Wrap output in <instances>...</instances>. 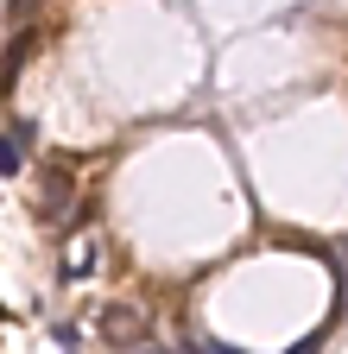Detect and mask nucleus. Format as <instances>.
<instances>
[{
    "label": "nucleus",
    "instance_id": "nucleus-1",
    "mask_svg": "<svg viewBox=\"0 0 348 354\" xmlns=\"http://www.w3.org/2000/svg\"><path fill=\"white\" fill-rule=\"evenodd\" d=\"M95 329H102V342H108V348H140V342L152 335V317H146L140 304H108Z\"/></svg>",
    "mask_w": 348,
    "mask_h": 354
},
{
    "label": "nucleus",
    "instance_id": "nucleus-2",
    "mask_svg": "<svg viewBox=\"0 0 348 354\" xmlns=\"http://www.w3.org/2000/svg\"><path fill=\"white\" fill-rule=\"evenodd\" d=\"M26 146H32V127H26V120L0 133V177H13V171L26 165Z\"/></svg>",
    "mask_w": 348,
    "mask_h": 354
},
{
    "label": "nucleus",
    "instance_id": "nucleus-3",
    "mask_svg": "<svg viewBox=\"0 0 348 354\" xmlns=\"http://www.w3.org/2000/svg\"><path fill=\"white\" fill-rule=\"evenodd\" d=\"M26 51H32V32H19L13 44H7V57H0V88L13 95V76H19V64H26Z\"/></svg>",
    "mask_w": 348,
    "mask_h": 354
},
{
    "label": "nucleus",
    "instance_id": "nucleus-4",
    "mask_svg": "<svg viewBox=\"0 0 348 354\" xmlns=\"http://www.w3.org/2000/svg\"><path fill=\"white\" fill-rule=\"evenodd\" d=\"M64 203H70V177H64V171H45V203H38V215L51 221Z\"/></svg>",
    "mask_w": 348,
    "mask_h": 354
},
{
    "label": "nucleus",
    "instance_id": "nucleus-5",
    "mask_svg": "<svg viewBox=\"0 0 348 354\" xmlns=\"http://www.w3.org/2000/svg\"><path fill=\"white\" fill-rule=\"evenodd\" d=\"M38 7H45V0H7V19H13V26H26Z\"/></svg>",
    "mask_w": 348,
    "mask_h": 354
},
{
    "label": "nucleus",
    "instance_id": "nucleus-6",
    "mask_svg": "<svg viewBox=\"0 0 348 354\" xmlns=\"http://www.w3.org/2000/svg\"><path fill=\"white\" fill-rule=\"evenodd\" d=\"M317 348H323V335H304V342H297L291 354H317Z\"/></svg>",
    "mask_w": 348,
    "mask_h": 354
},
{
    "label": "nucleus",
    "instance_id": "nucleus-7",
    "mask_svg": "<svg viewBox=\"0 0 348 354\" xmlns=\"http://www.w3.org/2000/svg\"><path fill=\"white\" fill-rule=\"evenodd\" d=\"M196 354H241V348H222V342H215V348H196Z\"/></svg>",
    "mask_w": 348,
    "mask_h": 354
},
{
    "label": "nucleus",
    "instance_id": "nucleus-8",
    "mask_svg": "<svg viewBox=\"0 0 348 354\" xmlns=\"http://www.w3.org/2000/svg\"><path fill=\"white\" fill-rule=\"evenodd\" d=\"M127 354H171V348H146V342H140V348H127Z\"/></svg>",
    "mask_w": 348,
    "mask_h": 354
},
{
    "label": "nucleus",
    "instance_id": "nucleus-9",
    "mask_svg": "<svg viewBox=\"0 0 348 354\" xmlns=\"http://www.w3.org/2000/svg\"><path fill=\"white\" fill-rule=\"evenodd\" d=\"M342 285H348V272H342Z\"/></svg>",
    "mask_w": 348,
    "mask_h": 354
}]
</instances>
